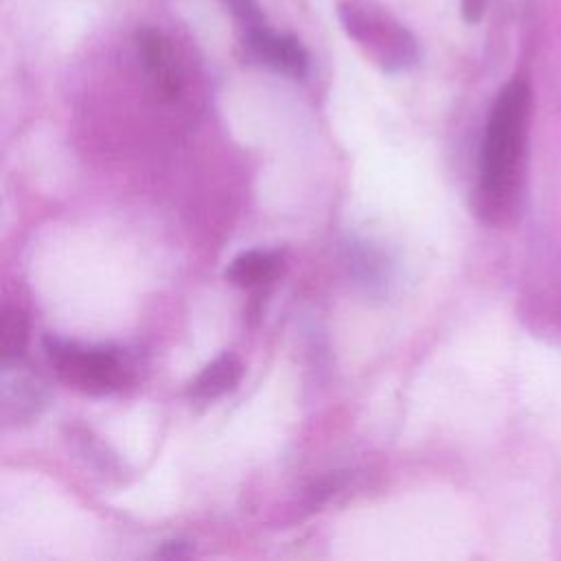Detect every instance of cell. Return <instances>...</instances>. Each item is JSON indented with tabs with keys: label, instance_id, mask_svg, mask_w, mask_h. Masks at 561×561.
Returning a JSON list of instances; mask_svg holds the SVG:
<instances>
[{
	"label": "cell",
	"instance_id": "4",
	"mask_svg": "<svg viewBox=\"0 0 561 561\" xmlns=\"http://www.w3.org/2000/svg\"><path fill=\"white\" fill-rule=\"evenodd\" d=\"M243 42L256 61L285 77L302 79L309 72V55L305 46L291 35L272 31L270 24L245 33Z\"/></svg>",
	"mask_w": 561,
	"mask_h": 561
},
{
	"label": "cell",
	"instance_id": "3",
	"mask_svg": "<svg viewBox=\"0 0 561 561\" xmlns=\"http://www.w3.org/2000/svg\"><path fill=\"white\" fill-rule=\"evenodd\" d=\"M48 362L57 377L88 394H110L129 379V368L121 353L110 346H83L77 342L46 337Z\"/></svg>",
	"mask_w": 561,
	"mask_h": 561
},
{
	"label": "cell",
	"instance_id": "5",
	"mask_svg": "<svg viewBox=\"0 0 561 561\" xmlns=\"http://www.w3.org/2000/svg\"><path fill=\"white\" fill-rule=\"evenodd\" d=\"M136 50L156 92L162 99H175L182 88V77L175 64L171 42L160 31L140 28L136 33Z\"/></svg>",
	"mask_w": 561,
	"mask_h": 561
},
{
	"label": "cell",
	"instance_id": "10",
	"mask_svg": "<svg viewBox=\"0 0 561 561\" xmlns=\"http://www.w3.org/2000/svg\"><path fill=\"white\" fill-rule=\"evenodd\" d=\"M489 0H460V15L467 24H478L486 13Z\"/></svg>",
	"mask_w": 561,
	"mask_h": 561
},
{
	"label": "cell",
	"instance_id": "9",
	"mask_svg": "<svg viewBox=\"0 0 561 561\" xmlns=\"http://www.w3.org/2000/svg\"><path fill=\"white\" fill-rule=\"evenodd\" d=\"M221 2L228 7L232 18L239 22L243 35L267 24L259 0H221Z\"/></svg>",
	"mask_w": 561,
	"mask_h": 561
},
{
	"label": "cell",
	"instance_id": "2",
	"mask_svg": "<svg viewBox=\"0 0 561 561\" xmlns=\"http://www.w3.org/2000/svg\"><path fill=\"white\" fill-rule=\"evenodd\" d=\"M337 18L346 35L386 72H401L416 64L414 35L373 0H340Z\"/></svg>",
	"mask_w": 561,
	"mask_h": 561
},
{
	"label": "cell",
	"instance_id": "8",
	"mask_svg": "<svg viewBox=\"0 0 561 561\" xmlns=\"http://www.w3.org/2000/svg\"><path fill=\"white\" fill-rule=\"evenodd\" d=\"M28 340V327H26V316L18 307H4L2 311V322H0V355L2 362H15L26 348Z\"/></svg>",
	"mask_w": 561,
	"mask_h": 561
},
{
	"label": "cell",
	"instance_id": "6",
	"mask_svg": "<svg viewBox=\"0 0 561 561\" xmlns=\"http://www.w3.org/2000/svg\"><path fill=\"white\" fill-rule=\"evenodd\" d=\"M243 375V366L237 355L224 353L215 357L202 373L191 381L188 394L199 401H213L232 392Z\"/></svg>",
	"mask_w": 561,
	"mask_h": 561
},
{
	"label": "cell",
	"instance_id": "7",
	"mask_svg": "<svg viewBox=\"0 0 561 561\" xmlns=\"http://www.w3.org/2000/svg\"><path fill=\"white\" fill-rule=\"evenodd\" d=\"M280 267V254L270 250H248L237 254L228 267L226 278L237 287H259L276 276Z\"/></svg>",
	"mask_w": 561,
	"mask_h": 561
},
{
	"label": "cell",
	"instance_id": "1",
	"mask_svg": "<svg viewBox=\"0 0 561 561\" xmlns=\"http://www.w3.org/2000/svg\"><path fill=\"white\" fill-rule=\"evenodd\" d=\"M533 92L528 81L513 79L495 96L480 147L476 213L493 226L513 219L526 173L528 121Z\"/></svg>",
	"mask_w": 561,
	"mask_h": 561
}]
</instances>
